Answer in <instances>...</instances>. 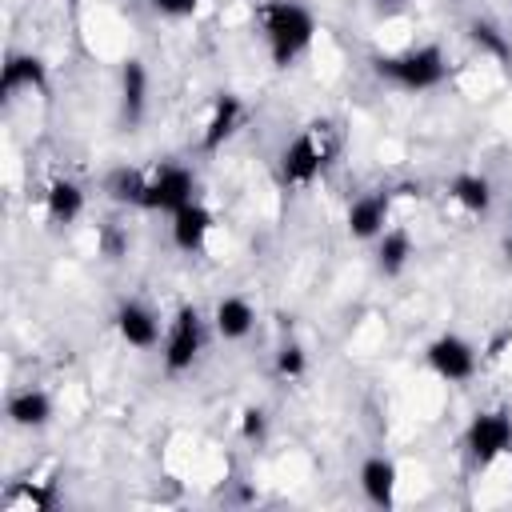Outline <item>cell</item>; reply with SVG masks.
<instances>
[{"label":"cell","mask_w":512,"mask_h":512,"mask_svg":"<svg viewBox=\"0 0 512 512\" xmlns=\"http://www.w3.org/2000/svg\"><path fill=\"white\" fill-rule=\"evenodd\" d=\"M256 20L276 68H288L316 36V16L296 0H264L256 8Z\"/></svg>","instance_id":"6da1fadb"},{"label":"cell","mask_w":512,"mask_h":512,"mask_svg":"<svg viewBox=\"0 0 512 512\" xmlns=\"http://www.w3.org/2000/svg\"><path fill=\"white\" fill-rule=\"evenodd\" d=\"M372 72L404 92H428L448 76V60L436 44H416L392 56H372Z\"/></svg>","instance_id":"7a4b0ae2"},{"label":"cell","mask_w":512,"mask_h":512,"mask_svg":"<svg viewBox=\"0 0 512 512\" xmlns=\"http://www.w3.org/2000/svg\"><path fill=\"white\" fill-rule=\"evenodd\" d=\"M336 156V140H332V124L328 120H312L300 136H292V144H284L280 152V180L292 188H308Z\"/></svg>","instance_id":"3957f363"},{"label":"cell","mask_w":512,"mask_h":512,"mask_svg":"<svg viewBox=\"0 0 512 512\" xmlns=\"http://www.w3.org/2000/svg\"><path fill=\"white\" fill-rule=\"evenodd\" d=\"M204 352V316L192 308V304H180L176 316L168 320V332H164V348H160V360H164V372L168 376H180L188 372Z\"/></svg>","instance_id":"277c9868"},{"label":"cell","mask_w":512,"mask_h":512,"mask_svg":"<svg viewBox=\"0 0 512 512\" xmlns=\"http://www.w3.org/2000/svg\"><path fill=\"white\" fill-rule=\"evenodd\" d=\"M464 448L476 468H492L504 452H512V412H504V408L476 412L464 428Z\"/></svg>","instance_id":"5b68a950"},{"label":"cell","mask_w":512,"mask_h":512,"mask_svg":"<svg viewBox=\"0 0 512 512\" xmlns=\"http://www.w3.org/2000/svg\"><path fill=\"white\" fill-rule=\"evenodd\" d=\"M196 200V172L188 164H160L156 172H148V188H144V204L148 212H176L184 204Z\"/></svg>","instance_id":"8992f818"},{"label":"cell","mask_w":512,"mask_h":512,"mask_svg":"<svg viewBox=\"0 0 512 512\" xmlns=\"http://www.w3.org/2000/svg\"><path fill=\"white\" fill-rule=\"evenodd\" d=\"M424 360H428V368H432L440 380H448V384H464V380H472L476 368H480L476 344L464 340V336H456V332H440V336L424 348Z\"/></svg>","instance_id":"52a82bcc"},{"label":"cell","mask_w":512,"mask_h":512,"mask_svg":"<svg viewBox=\"0 0 512 512\" xmlns=\"http://www.w3.org/2000/svg\"><path fill=\"white\" fill-rule=\"evenodd\" d=\"M112 320H116V332H120V340L128 348L148 352V348L160 344V316L144 300H120V308H116Z\"/></svg>","instance_id":"ba28073f"},{"label":"cell","mask_w":512,"mask_h":512,"mask_svg":"<svg viewBox=\"0 0 512 512\" xmlns=\"http://www.w3.org/2000/svg\"><path fill=\"white\" fill-rule=\"evenodd\" d=\"M48 88V68L40 56L32 52H12L4 60V72H0V96L12 100L16 92H44Z\"/></svg>","instance_id":"9c48e42d"},{"label":"cell","mask_w":512,"mask_h":512,"mask_svg":"<svg viewBox=\"0 0 512 512\" xmlns=\"http://www.w3.org/2000/svg\"><path fill=\"white\" fill-rule=\"evenodd\" d=\"M240 120H244V104H240V96H232V92H220V96L212 100V112H208V120H204V132H200V148H204V152H216V148H224V144L236 136Z\"/></svg>","instance_id":"30bf717a"},{"label":"cell","mask_w":512,"mask_h":512,"mask_svg":"<svg viewBox=\"0 0 512 512\" xmlns=\"http://www.w3.org/2000/svg\"><path fill=\"white\" fill-rule=\"evenodd\" d=\"M392 212V196L388 192H364L348 204V236L352 240H376L388 224Z\"/></svg>","instance_id":"8fae6325"},{"label":"cell","mask_w":512,"mask_h":512,"mask_svg":"<svg viewBox=\"0 0 512 512\" xmlns=\"http://www.w3.org/2000/svg\"><path fill=\"white\" fill-rule=\"evenodd\" d=\"M212 224H216L212 212L200 200H192V204L172 212V244L180 252H200L208 244V236H212Z\"/></svg>","instance_id":"7c38bea8"},{"label":"cell","mask_w":512,"mask_h":512,"mask_svg":"<svg viewBox=\"0 0 512 512\" xmlns=\"http://www.w3.org/2000/svg\"><path fill=\"white\" fill-rule=\"evenodd\" d=\"M396 488H400V472L388 456H368L360 464V492L368 504L376 508H392L396 504Z\"/></svg>","instance_id":"4fadbf2b"},{"label":"cell","mask_w":512,"mask_h":512,"mask_svg":"<svg viewBox=\"0 0 512 512\" xmlns=\"http://www.w3.org/2000/svg\"><path fill=\"white\" fill-rule=\"evenodd\" d=\"M144 108H148V68H144V60L132 56L120 68V116H124V124H140Z\"/></svg>","instance_id":"5bb4252c"},{"label":"cell","mask_w":512,"mask_h":512,"mask_svg":"<svg viewBox=\"0 0 512 512\" xmlns=\"http://www.w3.org/2000/svg\"><path fill=\"white\" fill-rule=\"evenodd\" d=\"M212 328L224 340H244L256 328V308L244 296H220L212 308Z\"/></svg>","instance_id":"9a60e30c"},{"label":"cell","mask_w":512,"mask_h":512,"mask_svg":"<svg viewBox=\"0 0 512 512\" xmlns=\"http://www.w3.org/2000/svg\"><path fill=\"white\" fill-rule=\"evenodd\" d=\"M4 412L16 428H44L52 420V396L44 388H20L8 396Z\"/></svg>","instance_id":"2e32d148"},{"label":"cell","mask_w":512,"mask_h":512,"mask_svg":"<svg viewBox=\"0 0 512 512\" xmlns=\"http://www.w3.org/2000/svg\"><path fill=\"white\" fill-rule=\"evenodd\" d=\"M44 212H48L52 224H72V220H80V212H84V188H80L76 180H68V176L52 180L48 192H44Z\"/></svg>","instance_id":"e0dca14e"},{"label":"cell","mask_w":512,"mask_h":512,"mask_svg":"<svg viewBox=\"0 0 512 512\" xmlns=\"http://www.w3.org/2000/svg\"><path fill=\"white\" fill-rule=\"evenodd\" d=\"M448 196H452L464 212L484 216V212L492 208V180H488V176H480V172H460V176H452Z\"/></svg>","instance_id":"ac0fdd59"},{"label":"cell","mask_w":512,"mask_h":512,"mask_svg":"<svg viewBox=\"0 0 512 512\" xmlns=\"http://www.w3.org/2000/svg\"><path fill=\"white\" fill-rule=\"evenodd\" d=\"M412 260V236L404 228H384L376 236V268L384 276H400Z\"/></svg>","instance_id":"d6986e66"},{"label":"cell","mask_w":512,"mask_h":512,"mask_svg":"<svg viewBox=\"0 0 512 512\" xmlns=\"http://www.w3.org/2000/svg\"><path fill=\"white\" fill-rule=\"evenodd\" d=\"M144 188H148V172H140V168H116L104 180L108 200L124 204V208H140L144 204Z\"/></svg>","instance_id":"ffe728a7"},{"label":"cell","mask_w":512,"mask_h":512,"mask_svg":"<svg viewBox=\"0 0 512 512\" xmlns=\"http://www.w3.org/2000/svg\"><path fill=\"white\" fill-rule=\"evenodd\" d=\"M468 36H472V44H476L484 56H492V60H500V64L512 60V44H508V36H504L492 20H472Z\"/></svg>","instance_id":"44dd1931"},{"label":"cell","mask_w":512,"mask_h":512,"mask_svg":"<svg viewBox=\"0 0 512 512\" xmlns=\"http://www.w3.org/2000/svg\"><path fill=\"white\" fill-rule=\"evenodd\" d=\"M272 372H276L280 380H300V376L308 372V352H304L296 340L280 344V348H276V360H272Z\"/></svg>","instance_id":"7402d4cb"},{"label":"cell","mask_w":512,"mask_h":512,"mask_svg":"<svg viewBox=\"0 0 512 512\" xmlns=\"http://www.w3.org/2000/svg\"><path fill=\"white\" fill-rule=\"evenodd\" d=\"M240 436L248 440V444H260L264 436H268V416H264V408H240Z\"/></svg>","instance_id":"603a6c76"},{"label":"cell","mask_w":512,"mask_h":512,"mask_svg":"<svg viewBox=\"0 0 512 512\" xmlns=\"http://www.w3.org/2000/svg\"><path fill=\"white\" fill-rule=\"evenodd\" d=\"M100 252L108 256V260H120L124 256V248H128V232L124 228H116V224H100Z\"/></svg>","instance_id":"cb8c5ba5"},{"label":"cell","mask_w":512,"mask_h":512,"mask_svg":"<svg viewBox=\"0 0 512 512\" xmlns=\"http://www.w3.org/2000/svg\"><path fill=\"white\" fill-rule=\"evenodd\" d=\"M160 16H168V20H188V16H196V8H200V0H148Z\"/></svg>","instance_id":"d4e9b609"},{"label":"cell","mask_w":512,"mask_h":512,"mask_svg":"<svg viewBox=\"0 0 512 512\" xmlns=\"http://www.w3.org/2000/svg\"><path fill=\"white\" fill-rule=\"evenodd\" d=\"M504 256H508V264H512V236L504 240Z\"/></svg>","instance_id":"484cf974"},{"label":"cell","mask_w":512,"mask_h":512,"mask_svg":"<svg viewBox=\"0 0 512 512\" xmlns=\"http://www.w3.org/2000/svg\"><path fill=\"white\" fill-rule=\"evenodd\" d=\"M380 4H400V0H380Z\"/></svg>","instance_id":"4316f807"}]
</instances>
